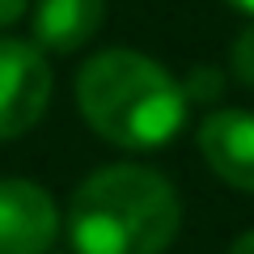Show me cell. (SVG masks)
Here are the masks:
<instances>
[{"instance_id":"cell-1","label":"cell","mask_w":254,"mask_h":254,"mask_svg":"<svg viewBox=\"0 0 254 254\" xmlns=\"http://www.w3.org/2000/svg\"><path fill=\"white\" fill-rule=\"evenodd\" d=\"M76 106L102 140L119 148H157L187 119V89L148 55L115 47L85 60Z\"/></svg>"},{"instance_id":"cell-2","label":"cell","mask_w":254,"mask_h":254,"mask_svg":"<svg viewBox=\"0 0 254 254\" xmlns=\"http://www.w3.org/2000/svg\"><path fill=\"white\" fill-rule=\"evenodd\" d=\"M178 195L157 170L106 165L72 195L68 237L76 254H161L178 237Z\"/></svg>"},{"instance_id":"cell-3","label":"cell","mask_w":254,"mask_h":254,"mask_svg":"<svg viewBox=\"0 0 254 254\" xmlns=\"http://www.w3.org/2000/svg\"><path fill=\"white\" fill-rule=\"evenodd\" d=\"M51 102V68L21 38H0V140L26 136Z\"/></svg>"},{"instance_id":"cell-4","label":"cell","mask_w":254,"mask_h":254,"mask_svg":"<svg viewBox=\"0 0 254 254\" xmlns=\"http://www.w3.org/2000/svg\"><path fill=\"white\" fill-rule=\"evenodd\" d=\"M60 233L51 195L26 178H0V254H43Z\"/></svg>"},{"instance_id":"cell-5","label":"cell","mask_w":254,"mask_h":254,"mask_svg":"<svg viewBox=\"0 0 254 254\" xmlns=\"http://www.w3.org/2000/svg\"><path fill=\"white\" fill-rule=\"evenodd\" d=\"M199 153L229 187L254 195V115L216 110L199 123Z\"/></svg>"},{"instance_id":"cell-6","label":"cell","mask_w":254,"mask_h":254,"mask_svg":"<svg viewBox=\"0 0 254 254\" xmlns=\"http://www.w3.org/2000/svg\"><path fill=\"white\" fill-rule=\"evenodd\" d=\"M106 0H38L34 4V43L47 51H76L85 47L102 26Z\"/></svg>"},{"instance_id":"cell-7","label":"cell","mask_w":254,"mask_h":254,"mask_svg":"<svg viewBox=\"0 0 254 254\" xmlns=\"http://www.w3.org/2000/svg\"><path fill=\"white\" fill-rule=\"evenodd\" d=\"M233 76L246 81V85H254V21L237 34V43H233Z\"/></svg>"},{"instance_id":"cell-8","label":"cell","mask_w":254,"mask_h":254,"mask_svg":"<svg viewBox=\"0 0 254 254\" xmlns=\"http://www.w3.org/2000/svg\"><path fill=\"white\" fill-rule=\"evenodd\" d=\"M216 85H220V76H216V72H208V68H199V72L190 76V85H182V89H190L195 98H208V93H220Z\"/></svg>"},{"instance_id":"cell-9","label":"cell","mask_w":254,"mask_h":254,"mask_svg":"<svg viewBox=\"0 0 254 254\" xmlns=\"http://www.w3.org/2000/svg\"><path fill=\"white\" fill-rule=\"evenodd\" d=\"M26 13V0H0V30L4 26H13V21Z\"/></svg>"},{"instance_id":"cell-10","label":"cell","mask_w":254,"mask_h":254,"mask_svg":"<svg viewBox=\"0 0 254 254\" xmlns=\"http://www.w3.org/2000/svg\"><path fill=\"white\" fill-rule=\"evenodd\" d=\"M229 254H254V233H242V237L233 242V250H229Z\"/></svg>"},{"instance_id":"cell-11","label":"cell","mask_w":254,"mask_h":254,"mask_svg":"<svg viewBox=\"0 0 254 254\" xmlns=\"http://www.w3.org/2000/svg\"><path fill=\"white\" fill-rule=\"evenodd\" d=\"M229 4H233V9H242V13H250V17H254V0H229Z\"/></svg>"}]
</instances>
